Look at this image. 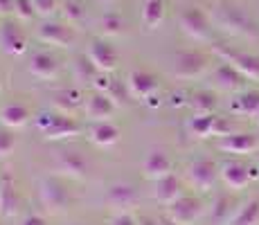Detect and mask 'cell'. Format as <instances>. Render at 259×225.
I'll return each instance as SVG.
<instances>
[{
  "mask_svg": "<svg viewBox=\"0 0 259 225\" xmlns=\"http://www.w3.org/2000/svg\"><path fill=\"white\" fill-rule=\"evenodd\" d=\"M210 21L217 23L223 32L237 36H257V25L243 7L235 3H217L210 12Z\"/></svg>",
  "mask_w": 259,
  "mask_h": 225,
  "instance_id": "1",
  "label": "cell"
},
{
  "mask_svg": "<svg viewBox=\"0 0 259 225\" xmlns=\"http://www.w3.org/2000/svg\"><path fill=\"white\" fill-rule=\"evenodd\" d=\"M36 128L43 133L48 142H61V140H72L81 133V124L72 115H63L59 111L41 113L36 117Z\"/></svg>",
  "mask_w": 259,
  "mask_h": 225,
  "instance_id": "2",
  "label": "cell"
},
{
  "mask_svg": "<svg viewBox=\"0 0 259 225\" xmlns=\"http://www.w3.org/2000/svg\"><path fill=\"white\" fill-rule=\"evenodd\" d=\"M214 50H217V54L223 59V63H230L243 79L259 81V57L241 52V50H232V48H228V45H217Z\"/></svg>",
  "mask_w": 259,
  "mask_h": 225,
  "instance_id": "3",
  "label": "cell"
},
{
  "mask_svg": "<svg viewBox=\"0 0 259 225\" xmlns=\"http://www.w3.org/2000/svg\"><path fill=\"white\" fill-rule=\"evenodd\" d=\"M183 34H187L194 41H207L210 38V29H212V21L210 14H205L201 7H187L181 12L178 16Z\"/></svg>",
  "mask_w": 259,
  "mask_h": 225,
  "instance_id": "4",
  "label": "cell"
},
{
  "mask_svg": "<svg viewBox=\"0 0 259 225\" xmlns=\"http://www.w3.org/2000/svg\"><path fill=\"white\" fill-rule=\"evenodd\" d=\"M38 198L50 214H61L70 205V194L57 178H43L38 183Z\"/></svg>",
  "mask_w": 259,
  "mask_h": 225,
  "instance_id": "5",
  "label": "cell"
},
{
  "mask_svg": "<svg viewBox=\"0 0 259 225\" xmlns=\"http://www.w3.org/2000/svg\"><path fill=\"white\" fill-rule=\"evenodd\" d=\"M36 38L46 45H57V48H72L77 41L74 27L68 23H57V21H46L36 27Z\"/></svg>",
  "mask_w": 259,
  "mask_h": 225,
  "instance_id": "6",
  "label": "cell"
},
{
  "mask_svg": "<svg viewBox=\"0 0 259 225\" xmlns=\"http://www.w3.org/2000/svg\"><path fill=\"white\" fill-rule=\"evenodd\" d=\"M88 61L95 66V70L102 74H111L115 72L117 66H119V54L117 50L113 48L111 43L106 41H93L88 45V52H86Z\"/></svg>",
  "mask_w": 259,
  "mask_h": 225,
  "instance_id": "7",
  "label": "cell"
},
{
  "mask_svg": "<svg viewBox=\"0 0 259 225\" xmlns=\"http://www.w3.org/2000/svg\"><path fill=\"white\" fill-rule=\"evenodd\" d=\"M207 57L201 52H178L174 57L171 74L178 79H196L205 72Z\"/></svg>",
  "mask_w": 259,
  "mask_h": 225,
  "instance_id": "8",
  "label": "cell"
},
{
  "mask_svg": "<svg viewBox=\"0 0 259 225\" xmlns=\"http://www.w3.org/2000/svg\"><path fill=\"white\" fill-rule=\"evenodd\" d=\"M115 102H113L111 97H108L106 93H95L91 97H86V102H83V115H86L91 122H111V117L115 115Z\"/></svg>",
  "mask_w": 259,
  "mask_h": 225,
  "instance_id": "9",
  "label": "cell"
},
{
  "mask_svg": "<svg viewBox=\"0 0 259 225\" xmlns=\"http://www.w3.org/2000/svg\"><path fill=\"white\" fill-rule=\"evenodd\" d=\"M0 52L9 57H21L27 52V36L16 23L0 25Z\"/></svg>",
  "mask_w": 259,
  "mask_h": 225,
  "instance_id": "10",
  "label": "cell"
},
{
  "mask_svg": "<svg viewBox=\"0 0 259 225\" xmlns=\"http://www.w3.org/2000/svg\"><path fill=\"white\" fill-rule=\"evenodd\" d=\"M217 164L212 162V160H194L192 164L187 167V178L189 183L194 185V187L198 189V192H210L214 187V183H217Z\"/></svg>",
  "mask_w": 259,
  "mask_h": 225,
  "instance_id": "11",
  "label": "cell"
},
{
  "mask_svg": "<svg viewBox=\"0 0 259 225\" xmlns=\"http://www.w3.org/2000/svg\"><path fill=\"white\" fill-rule=\"evenodd\" d=\"M203 214V203L194 196H183L178 198L174 205H169V214L167 218H171L178 225H192L194 221H198V216Z\"/></svg>",
  "mask_w": 259,
  "mask_h": 225,
  "instance_id": "12",
  "label": "cell"
},
{
  "mask_svg": "<svg viewBox=\"0 0 259 225\" xmlns=\"http://www.w3.org/2000/svg\"><path fill=\"white\" fill-rule=\"evenodd\" d=\"M142 173L144 178L153 180V183L171 176V158L162 149H151L142 160Z\"/></svg>",
  "mask_w": 259,
  "mask_h": 225,
  "instance_id": "13",
  "label": "cell"
},
{
  "mask_svg": "<svg viewBox=\"0 0 259 225\" xmlns=\"http://www.w3.org/2000/svg\"><path fill=\"white\" fill-rule=\"evenodd\" d=\"M106 203L113 209H117V214H131V209L138 205V192L131 185H124V183L111 185L106 192Z\"/></svg>",
  "mask_w": 259,
  "mask_h": 225,
  "instance_id": "14",
  "label": "cell"
},
{
  "mask_svg": "<svg viewBox=\"0 0 259 225\" xmlns=\"http://www.w3.org/2000/svg\"><path fill=\"white\" fill-rule=\"evenodd\" d=\"M219 176H221V180L230 189H243V187H248V183H250L252 169H248L246 164L239 162V160H228V162L221 164Z\"/></svg>",
  "mask_w": 259,
  "mask_h": 225,
  "instance_id": "15",
  "label": "cell"
},
{
  "mask_svg": "<svg viewBox=\"0 0 259 225\" xmlns=\"http://www.w3.org/2000/svg\"><path fill=\"white\" fill-rule=\"evenodd\" d=\"M126 86L131 90L133 97L138 99H149L158 93V81L151 72H144V70H131L126 77Z\"/></svg>",
  "mask_w": 259,
  "mask_h": 225,
  "instance_id": "16",
  "label": "cell"
},
{
  "mask_svg": "<svg viewBox=\"0 0 259 225\" xmlns=\"http://www.w3.org/2000/svg\"><path fill=\"white\" fill-rule=\"evenodd\" d=\"M57 171L66 178H83L88 173V162L79 156L77 151H61L57 153V162H54Z\"/></svg>",
  "mask_w": 259,
  "mask_h": 225,
  "instance_id": "17",
  "label": "cell"
},
{
  "mask_svg": "<svg viewBox=\"0 0 259 225\" xmlns=\"http://www.w3.org/2000/svg\"><path fill=\"white\" fill-rule=\"evenodd\" d=\"M259 140L257 135L252 133H232V135H226L217 142V147L226 153H237V156H246V153H252L257 149Z\"/></svg>",
  "mask_w": 259,
  "mask_h": 225,
  "instance_id": "18",
  "label": "cell"
},
{
  "mask_svg": "<svg viewBox=\"0 0 259 225\" xmlns=\"http://www.w3.org/2000/svg\"><path fill=\"white\" fill-rule=\"evenodd\" d=\"M18 214V194L14 178L9 173L0 176V216L3 218H14Z\"/></svg>",
  "mask_w": 259,
  "mask_h": 225,
  "instance_id": "19",
  "label": "cell"
},
{
  "mask_svg": "<svg viewBox=\"0 0 259 225\" xmlns=\"http://www.w3.org/2000/svg\"><path fill=\"white\" fill-rule=\"evenodd\" d=\"M27 70L36 79H43V81H48V79H57V74H59V61L50 52H34L32 57H29Z\"/></svg>",
  "mask_w": 259,
  "mask_h": 225,
  "instance_id": "20",
  "label": "cell"
},
{
  "mask_svg": "<svg viewBox=\"0 0 259 225\" xmlns=\"http://www.w3.org/2000/svg\"><path fill=\"white\" fill-rule=\"evenodd\" d=\"M32 119V113H29L27 106L23 104H7V106L0 111V124L5 128H12V131H21L29 124Z\"/></svg>",
  "mask_w": 259,
  "mask_h": 225,
  "instance_id": "21",
  "label": "cell"
},
{
  "mask_svg": "<svg viewBox=\"0 0 259 225\" xmlns=\"http://www.w3.org/2000/svg\"><path fill=\"white\" fill-rule=\"evenodd\" d=\"M153 198H156L158 203L162 205H174L178 201V198H183V189H181V180H178L176 176H167L162 180H158L156 183V189H153Z\"/></svg>",
  "mask_w": 259,
  "mask_h": 225,
  "instance_id": "22",
  "label": "cell"
},
{
  "mask_svg": "<svg viewBox=\"0 0 259 225\" xmlns=\"http://www.w3.org/2000/svg\"><path fill=\"white\" fill-rule=\"evenodd\" d=\"M88 138H91V142L95 147L108 149V147H113V144L119 142V128L113 122H97L91 126Z\"/></svg>",
  "mask_w": 259,
  "mask_h": 225,
  "instance_id": "23",
  "label": "cell"
},
{
  "mask_svg": "<svg viewBox=\"0 0 259 225\" xmlns=\"http://www.w3.org/2000/svg\"><path fill=\"white\" fill-rule=\"evenodd\" d=\"M83 95L79 93L77 88H66V90H57L52 95V104H54V111L63 113V115H74L79 106H83Z\"/></svg>",
  "mask_w": 259,
  "mask_h": 225,
  "instance_id": "24",
  "label": "cell"
},
{
  "mask_svg": "<svg viewBox=\"0 0 259 225\" xmlns=\"http://www.w3.org/2000/svg\"><path fill=\"white\" fill-rule=\"evenodd\" d=\"M165 0H144L142 3V25L144 29H149V32H153V29H158L165 21Z\"/></svg>",
  "mask_w": 259,
  "mask_h": 225,
  "instance_id": "25",
  "label": "cell"
},
{
  "mask_svg": "<svg viewBox=\"0 0 259 225\" xmlns=\"http://www.w3.org/2000/svg\"><path fill=\"white\" fill-rule=\"evenodd\" d=\"M241 74L237 72L230 63H221L217 70H214V83H217L221 90H235L241 86Z\"/></svg>",
  "mask_w": 259,
  "mask_h": 225,
  "instance_id": "26",
  "label": "cell"
},
{
  "mask_svg": "<svg viewBox=\"0 0 259 225\" xmlns=\"http://www.w3.org/2000/svg\"><path fill=\"white\" fill-rule=\"evenodd\" d=\"M189 106H192L194 115H214V108H217V97L210 90H198L189 97Z\"/></svg>",
  "mask_w": 259,
  "mask_h": 225,
  "instance_id": "27",
  "label": "cell"
},
{
  "mask_svg": "<svg viewBox=\"0 0 259 225\" xmlns=\"http://www.w3.org/2000/svg\"><path fill=\"white\" fill-rule=\"evenodd\" d=\"M217 117L219 115H194L187 122V131L192 135H196V138H212Z\"/></svg>",
  "mask_w": 259,
  "mask_h": 225,
  "instance_id": "28",
  "label": "cell"
},
{
  "mask_svg": "<svg viewBox=\"0 0 259 225\" xmlns=\"http://www.w3.org/2000/svg\"><path fill=\"white\" fill-rule=\"evenodd\" d=\"M232 111L237 115H250L259 117V93H243L232 102Z\"/></svg>",
  "mask_w": 259,
  "mask_h": 225,
  "instance_id": "29",
  "label": "cell"
},
{
  "mask_svg": "<svg viewBox=\"0 0 259 225\" xmlns=\"http://www.w3.org/2000/svg\"><path fill=\"white\" fill-rule=\"evenodd\" d=\"M97 32L102 34L104 38H117V36H122V32H124V21L117 14H106L104 18H99Z\"/></svg>",
  "mask_w": 259,
  "mask_h": 225,
  "instance_id": "30",
  "label": "cell"
},
{
  "mask_svg": "<svg viewBox=\"0 0 259 225\" xmlns=\"http://www.w3.org/2000/svg\"><path fill=\"white\" fill-rule=\"evenodd\" d=\"M72 70H74V79L77 81H88L93 83L95 79H97V70H95V66L91 61H88V57H77L72 63Z\"/></svg>",
  "mask_w": 259,
  "mask_h": 225,
  "instance_id": "31",
  "label": "cell"
},
{
  "mask_svg": "<svg viewBox=\"0 0 259 225\" xmlns=\"http://www.w3.org/2000/svg\"><path fill=\"white\" fill-rule=\"evenodd\" d=\"M259 221V201H250L235 214L232 225H255Z\"/></svg>",
  "mask_w": 259,
  "mask_h": 225,
  "instance_id": "32",
  "label": "cell"
},
{
  "mask_svg": "<svg viewBox=\"0 0 259 225\" xmlns=\"http://www.w3.org/2000/svg\"><path fill=\"white\" fill-rule=\"evenodd\" d=\"M83 16H86V12H83V5L79 0H66L63 3V18H66L68 25L77 27V25L83 23Z\"/></svg>",
  "mask_w": 259,
  "mask_h": 225,
  "instance_id": "33",
  "label": "cell"
},
{
  "mask_svg": "<svg viewBox=\"0 0 259 225\" xmlns=\"http://www.w3.org/2000/svg\"><path fill=\"white\" fill-rule=\"evenodd\" d=\"M108 97L113 99V102H115V106H128V104H131V90H128V86L126 83H124L122 86V81H111V88H108Z\"/></svg>",
  "mask_w": 259,
  "mask_h": 225,
  "instance_id": "34",
  "label": "cell"
},
{
  "mask_svg": "<svg viewBox=\"0 0 259 225\" xmlns=\"http://www.w3.org/2000/svg\"><path fill=\"white\" fill-rule=\"evenodd\" d=\"M14 149H16V135L12 128L0 126V160L12 156Z\"/></svg>",
  "mask_w": 259,
  "mask_h": 225,
  "instance_id": "35",
  "label": "cell"
},
{
  "mask_svg": "<svg viewBox=\"0 0 259 225\" xmlns=\"http://www.w3.org/2000/svg\"><path fill=\"white\" fill-rule=\"evenodd\" d=\"M32 7L38 18H50L59 9V0H32Z\"/></svg>",
  "mask_w": 259,
  "mask_h": 225,
  "instance_id": "36",
  "label": "cell"
},
{
  "mask_svg": "<svg viewBox=\"0 0 259 225\" xmlns=\"http://www.w3.org/2000/svg\"><path fill=\"white\" fill-rule=\"evenodd\" d=\"M14 16L18 21H32L36 16L32 7V0H14Z\"/></svg>",
  "mask_w": 259,
  "mask_h": 225,
  "instance_id": "37",
  "label": "cell"
},
{
  "mask_svg": "<svg viewBox=\"0 0 259 225\" xmlns=\"http://www.w3.org/2000/svg\"><path fill=\"white\" fill-rule=\"evenodd\" d=\"M108 225H138V218L133 214H115V216H111Z\"/></svg>",
  "mask_w": 259,
  "mask_h": 225,
  "instance_id": "38",
  "label": "cell"
},
{
  "mask_svg": "<svg viewBox=\"0 0 259 225\" xmlns=\"http://www.w3.org/2000/svg\"><path fill=\"white\" fill-rule=\"evenodd\" d=\"M228 205H230V201H228V198H221V201H219V209H214V216L226 218L228 214H230V207H228Z\"/></svg>",
  "mask_w": 259,
  "mask_h": 225,
  "instance_id": "39",
  "label": "cell"
},
{
  "mask_svg": "<svg viewBox=\"0 0 259 225\" xmlns=\"http://www.w3.org/2000/svg\"><path fill=\"white\" fill-rule=\"evenodd\" d=\"M21 225H48V221L43 216H38V214H29L21 221Z\"/></svg>",
  "mask_w": 259,
  "mask_h": 225,
  "instance_id": "40",
  "label": "cell"
},
{
  "mask_svg": "<svg viewBox=\"0 0 259 225\" xmlns=\"http://www.w3.org/2000/svg\"><path fill=\"white\" fill-rule=\"evenodd\" d=\"M0 16H14V0H0Z\"/></svg>",
  "mask_w": 259,
  "mask_h": 225,
  "instance_id": "41",
  "label": "cell"
},
{
  "mask_svg": "<svg viewBox=\"0 0 259 225\" xmlns=\"http://www.w3.org/2000/svg\"><path fill=\"white\" fill-rule=\"evenodd\" d=\"M138 225H158V221H153V218H149V216H140L138 218Z\"/></svg>",
  "mask_w": 259,
  "mask_h": 225,
  "instance_id": "42",
  "label": "cell"
},
{
  "mask_svg": "<svg viewBox=\"0 0 259 225\" xmlns=\"http://www.w3.org/2000/svg\"><path fill=\"white\" fill-rule=\"evenodd\" d=\"M158 225H178V223H174L171 218H160V221H158Z\"/></svg>",
  "mask_w": 259,
  "mask_h": 225,
  "instance_id": "43",
  "label": "cell"
},
{
  "mask_svg": "<svg viewBox=\"0 0 259 225\" xmlns=\"http://www.w3.org/2000/svg\"><path fill=\"white\" fill-rule=\"evenodd\" d=\"M0 88H3V74H0Z\"/></svg>",
  "mask_w": 259,
  "mask_h": 225,
  "instance_id": "44",
  "label": "cell"
},
{
  "mask_svg": "<svg viewBox=\"0 0 259 225\" xmlns=\"http://www.w3.org/2000/svg\"><path fill=\"white\" fill-rule=\"evenodd\" d=\"M257 173H259V164H257Z\"/></svg>",
  "mask_w": 259,
  "mask_h": 225,
  "instance_id": "45",
  "label": "cell"
}]
</instances>
